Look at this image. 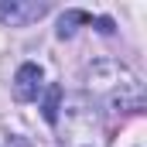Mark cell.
Here are the masks:
<instances>
[{
  "label": "cell",
  "mask_w": 147,
  "mask_h": 147,
  "mask_svg": "<svg viewBox=\"0 0 147 147\" xmlns=\"http://www.w3.org/2000/svg\"><path fill=\"white\" fill-rule=\"evenodd\" d=\"M79 24H92V14L89 10H65L58 21V38H72L79 31Z\"/></svg>",
  "instance_id": "5"
},
{
  "label": "cell",
  "mask_w": 147,
  "mask_h": 147,
  "mask_svg": "<svg viewBox=\"0 0 147 147\" xmlns=\"http://www.w3.org/2000/svg\"><path fill=\"white\" fill-rule=\"evenodd\" d=\"M65 140L69 147H103V127L89 96H72L65 106Z\"/></svg>",
  "instance_id": "2"
},
{
  "label": "cell",
  "mask_w": 147,
  "mask_h": 147,
  "mask_svg": "<svg viewBox=\"0 0 147 147\" xmlns=\"http://www.w3.org/2000/svg\"><path fill=\"white\" fill-rule=\"evenodd\" d=\"M96 24H99V31H103V34H113V21H110V17H99Z\"/></svg>",
  "instance_id": "7"
},
{
  "label": "cell",
  "mask_w": 147,
  "mask_h": 147,
  "mask_svg": "<svg viewBox=\"0 0 147 147\" xmlns=\"http://www.w3.org/2000/svg\"><path fill=\"white\" fill-rule=\"evenodd\" d=\"M41 79H45L41 65L24 62V65L17 69V75H14V96H17L21 103H34L38 92H41Z\"/></svg>",
  "instance_id": "4"
},
{
  "label": "cell",
  "mask_w": 147,
  "mask_h": 147,
  "mask_svg": "<svg viewBox=\"0 0 147 147\" xmlns=\"http://www.w3.org/2000/svg\"><path fill=\"white\" fill-rule=\"evenodd\" d=\"M48 14V3L38 0H0V24L7 28H28Z\"/></svg>",
  "instance_id": "3"
},
{
  "label": "cell",
  "mask_w": 147,
  "mask_h": 147,
  "mask_svg": "<svg viewBox=\"0 0 147 147\" xmlns=\"http://www.w3.org/2000/svg\"><path fill=\"white\" fill-rule=\"evenodd\" d=\"M89 89L96 92V96H103L106 99V106L116 113H144L147 106V92H144V82H140V75L130 72L123 62H96V65H89Z\"/></svg>",
  "instance_id": "1"
},
{
  "label": "cell",
  "mask_w": 147,
  "mask_h": 147,
  "mask_svg": "<svg viewBox=\"0 0 147 147\" xmlns=\"http://www.w3.org/2000/svg\"><path fill=\"white\" fill-rule=\"evenodd\" d=\"M58 113H62V86H48L45 92V106H41V116L48 123H58Z\"/></svg>",
  "instance_id": "6"
}]
</instances>
